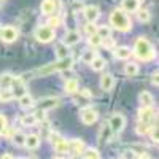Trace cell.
<instances>
[{
	"label": "cell",
	"mask_w": 159,
	"mask_h": 159,
	"mask_svg": "<svg viewBox=\"0 0 159 159\" xmlns=\"http://www.w3.org/2000/svg\"><path fill=\"white\" fill-rule=\"evenodd\" d=\"M110 135H111V129H110V126H102V129H100V135H99L100 143L108 142V140H110Z\"/></svg>",
	"instance_id": "obj_29"
},
{
	"label": "cell",
	"mask_w": 159,
	"mask_h": 159,
	"mask_svg": "<svg viewBox=\"0 0 159 159\" xmlns=\"http://www.w3.org/2000/svg\"><path fill=\"white\" fill-rule=\"evenodd\" d=\"M80 38H81V37H80V32H76V30H69L67 34H65L62 43L67 45V46H73V45H76V43L80 42Z\"/></svg>",
	"instance_id": "obj_12"
},
{
	"label": "cell",
	"mask_w": 159,
	"mask_h": 159,
	"mask_svg": "<svg viewBox=\"0 0 159 159\" xmlns=\"http://www.w3.org/2000/svg\"><path fill=\"white\" fill-rule=\"evenodd\" d=\"M72 65H73V59L70 56H67L64 59H59L57 62L48 64L46 67H43V69H38L35 73H38V75H49L52 72H65V70L72 69Z\"/></svg>",
	"instance_id": "obj_3"
},
{
	"label": "cell",
	"mask_w": 159,
	"mask_h": 159,
	"mask_svg": "<svg viewBox=\"0 0 159 159\" xmlns=\"http://www.w3.org/2000/svg\"><path fill=\"white\" fill-rule=\"evenodd\" d=\"M108 126L111 129V132H115V134H119L124 126H126V118L121 115V113H113L110 116V121H108Z\"/></svg>",
	"instance_id": "obj_6"
},
{
	"label": "cell",
	"mask_w": 159,
	"mask_h": 159,
	"mask_svg": "<svg viewBox=\"0 0 159 159\" xmlns=\"http://www.w3.org/2000/svg\"><path fill=\"white\" fill-rule=\"evenodd\" d=\"M121 7L126 13H135L140 8V0H121Z\"/></svg>",
	"instance_id": "obj_11"
},
{
	"label": "cell",
	"mask_w": 159,
	"mask_h": 159,
	"mask_svg": "<svg viewBox=\"0 0 159 159\" xmlns=\"http://www.w3.org/2000/svg\"><path fill=\"white\" fill-rule=\"evenodd\" d=\"M83 13H84V18H86L88 22H96V21L100 18V10H99V7H96V5H88V7H84Z\"/></svg>",
	"instance_id": "obj_8"
},
{
	"label": "cell",
	"mask_w": 159,
	"mask_h": 159,
	"mask_svg": "<svg viewBox=\"0 0 159 159\" xmlns=\"http://www.w3.org/2000/svg\"><path fill=\"white\" fill-rule=\"evenodd\" d=\"M35 38L38 40V42H42V43H49L51 40L56 38V32H54V29L48 27V25H45V27H38L35 30Z\"/></svg>",
	"instance_id": "obj_4"
},
{
	"label": "cell",
	"mask_w": 159,
	"mask_h": 159,
	"mask_svg": "<svg viewBox=\"0 0 159 159\" xmlns=\"http://www.w3.org/2000/svg\"><path fill=\"white\" fill-rule=\"evenodd\" d=\"M96 34L102 38V40H105V38H110V34H111V29L108 27V25H99L97 27V30H96Z\"/></svg>",
	"instance_id": "obj_28"
},
{
	"label": "cell",
	"mask_w": 159,
	"mask_h": 159,
	"mask_svg": "<svg viewBox=\"0 0 159 159\" xmlns=\"http://www.w3.org/2000/svg\"><path fill=\"white\" fill-rule=\"evenodd\" d=\"M137 18H139L140 22H148L151 19V15L147 8H139L137 10Z\"/></svg>",
	"instance_id": "obj_27"
},
{
	"label": "cell",
	"mask_w": 159,
	"mask_h": 159,
	"mask_svg": "<svg viewBox=\"0 0 159 159\" xmlns=\"http://www.w3.org/2000/svg\"><path fill=\"white\" fill-rule=\"evenodd\" d=\"M0 96H2V89H0Z\"/></svg>",
	"instance_id": "obj_49"
},
{
	"label": "cell",
	"mask_w": 159,
	"mask_h": 159,
	"mask_svg": "<svg viewBox=\"0 0 159 159\" xmlns=\"http://www.w3.org/2000/svg\"><path fill=\"white\" fill-rule=\"evenodd\" d=\"M11 88H13L11 92H13V96H15V97H21L22 94H25V86H24L21 78H15V81H13Z\"/></svg>",
	"instance_id": "obj_14"
},
{
	"label": "cell",
	"mask_w": 159,
	"mask_h": 159,
	"mask_svg": "<svg viewBox=\"0 0 159 159\" xmlns=\"http://www.w3.org/2000/svg\"><path fill=\"white\" fill-rule=\"evenodd\" d=\"M84 29H86L88 35H92V34H96V30H97V27H96V25H94V22H88Z\"/></svg>",
	"instance_id": "obj_38"
},
{
	"label": "cell",
	"mask_w": 159,
	"mask_h": 159,
	"mask_svg": "<svg viewBox=\"0 0 159 159\" xmlns=\"http://www.w3.org/2000/svg\"><path fill=\"white\" fill-rule=\"evenodd\" d=\"M54 150H56V153H61V154L70 151V142H67L65 139H61L59 142L54 143Z\"/></svg>",
	"instance_id": "obj_19"
},
{
	"label": "cell",
	"mask_w": 159,
	"mask_h": 159,
	"mask_svg": "<svg viewBox=\"0 0 159 159\" xmlns=\"http://www.w3.org/2000/svg\"><path fill=\"white\" fill-rule=\"evenodd\" d=\"M154 115H156V111L151 108V107H147V108H140V111H139V118H140V123H147V124H150L153 119H154Z\"/></svg>",
	"instance_id": "obj_10"
},
{
	"label": "cell",
	"mask_w": 159,
	"mask_h": 159,
	"mask_svg": "<svg viewBox=\"0 0 159 159\" xmlns=\"http://www.w3.org/2000/svg\"><path fill=\"white\" fill-rule=\"evenodd\" d=\"M59 103H61V99H59V97H52V96H49V97L40 99V102H38V108H40V110H43V111H46V110L57 108V107H59Z\"/></svg>",
	"instance_id": "obj_7"
},
{
	"label": "cell",
	"mask_w": 159,
	"mask_h": 159,
	"mask_svg": "<svg viewBox=\"0 0 159 159\" xmlns=\"http://www.w3.org/2000/svg\"><path fill=\"white\" fill-rule=\"evenodd\" d=\"M97 118H99L97 111H96V110H92L91 107H89V108H84V110L81 111V121H83L86 126L94 124V123L97 121Z\"/></svg>",
	"instance_id": "obj_9"
},
{
	"label": "cell",
	"mask_w": 159,
	"mask_h": 159,
	"mask_svg": "<svg viewBox=\"0 0 159 159\" xmlns=\"http://www.w3.org/2000/svg\"><path fill=\"white\" fill-rule=\"evenodd\" d=\"M24 147H27L29 150H35L40 147V137L35 134L30 135H25V142H24Z\"/></svg>",
	"instance_id": "obj_17"
},
{
	"label": "cell",
	"mask_w": 159,
	"mask_h": 159,
	"mask_svg": "<svg viewBox=\"0 0 159 159\" xmlns=\"http://www.w3.org/2000/svg\"><path fill=\"white\" fill-rule=\"evenodd\" d=\"M61 139H62V137H61V135L57 134V132H51V135H49V140H51V143H52V145H54L56 142H59Z\"/></svg>",
	"instance_id": "obj_42"
},
{
	"label": "cell",
	"mask_w": 159,
	"mask_h": 159,
	"mask_svg": "<svg viewBox=\"0 0 159 159\" xmlns=\"http://www.w3.org/2000/svg\"><path fill=\"white\" fill-rule=\"evenodd\" d=\"M2 159H15V157H13L11 154H8V153H5V154L2 156Z\"/></svg>",
	"instance_id": "obj_45"
},
{
	"label": "cell",
	"mask_w": 159,
	"mask_h": 159,
	"mask_svg": "<svg viewBox=\"0 0 159 159\" xmlns=\"http://www.w3.org/2000/svg\"><path fill=\"white\" fill-rule=\"evenodd\" d=\"M130 54H132V51H130V48H127V46H118V48L115 49V57H116V59L126 61V59L130 57Z\"/></svg>",
	"instance_id": "obj_18"
},
{
	"label": "cell",
	"mask_w": 159,
	"mask_h": 159,
	"mask_svg": "<svg viewBox=\"0 0 159 159\" xmlns=\"http://www.w3.org/2000/svg\"><path fill=\"white\" fill-rule=\"evenodd\" d=\"M34 116H35V119H37V121H43V119H45V111L38 108V110L34 113Z\"/></svg>",
	"instance_id": "obj_41"
},
{
	"label": "cell",
	"mask_w": 159,
	"mask_h": 159,
	"mask_svg": "<svg viewBox=\"0 0 159 159\" xmlns=\"http://www.w3.org/2000/svg\"><path fill=\"white\" fill-rule=\"evenodd\" d=\"M13 97H15V96H13V92L10 91V89H3L2 91V96H0V102H10Z\"/></svg>",
	"instance_id": "obj_36"
},
{
	"label": "cell",
	"mask_w": 159,
	"mask_h": 159,
	"mask_svg": "<svg viewBox=\"0 0 159 159\" xmlns=\"http://www.w3.org/2000/svg\"><path fill=\"white\" fill-rule=\"evenodd\" d=\"M13 81H15V76L10 75V73H3V75H0V84L3 86V89H10Z\"/></svg>",
	"instance_id": "obj_25"
},
{
	"label": "cell",
	"mask_w": 159,
	"mask_h": 159,
	"mask_svg": "<svg viewBox=\"0 0 159 159\" xmlns=\"http://www.w3.org/2000/svg\"><path fill=\"white\" fill-rule=\"evenodd\" d=\"M151 139H153V142L154 143H157V127H151Z\"/></svg>",
	"instance_id": "obj_44"
},
{
	"label": "cell",
	"mask_w": 159,
	"mask_h": 159,
	"mask_svg": "<svg viewBox=\"0 0 159 159\" xmlns=\"http://www.w3.org/2000/svg\"><path fill=\"white\" fill-rule=\"evenodd\" d=\"M113 86H115V78H113V75H110V73L102 75V78H100V88H102L103 91H111Z\"/></svg>",
	"instance_id": "obj_15"
},
{
	"label": "cell",
	"mask_w": 159,
	"mask_h": 159,
	"mask_svg": "<svg viewBox=\"0 0 159 159\" xmlns=\"http://www.w3.org/2000/svg\"><path fill=\"white\" fill-rule=\"evenodd\" d=\"M89 45L92 46V48H97V46H100L102 45V38L97 35V34H92V35H89Z\"/></svg>",
	"instance_id": "obj_34"
},
{
	"label": "cell",
	"mask_w": 159,
	"mask_h": 159,
	"mask_svg": "<svg viewBox=\"0 0 159 159\" xmlns=\"http://www.w3.org/2000/svg\"><path fill=\"white\" fill-rule=\"evenodd\" d=\"M134 54L142 61H151L154 57V48L145 37H140L134 45Z\"/></svg>",
	"instance_id": "obj_2"
},
{
	"label": "cell",
	"mask_w": 159,
	"mask_h": 159,
	"mask_svg": "<svg viewBox=\"0 0 159 159\" xmlns=\"http://www.w3.org/2000/svg\"><path fill=\"white\" fill-rule=\"evenodd\" d=\"M35 123H37V119H35L34 113H32V115H24V116L21 118V124H22V126H34Z\"/></svg>",
	"instance_id": "obj_33"
},
{
	"label": "cell",
	"mask_w": 159,
	"mask_h": 159,
	"mask_svg": "<svg viewBox=\"0 0 159 159\" xmlns=\"http://www.w3.org/2000/svg\"><path fill=\"white\" fill-rule=\"evenodd\" d=\"M121 159H135V153L132 151V150H126L121 156Z\"/></svg>",
	"instance_id": "obj_39"
},
{
	"label": "cell",
	"mask_w": 159,
	"mask_h": 159,
	"mask_svg": "<svg viewBox=\"0 0 159 159\" xmlns=\"http://www.w3.org/2000/svg\"><path fill=\"white\" fill-rule=\"evenodd\" d=\"M150 130H151V126L147 123H139L135 127V132L139 135H147V134H150Z\"/></svg>",
	"instance_id": "obj_30"
},
{
	"label": "cell",
	"mask_w": 159,
	"mask_h": 159,
	"mask_svg": "<svg viewBox=\"0 0 159 159\" xmlns=\"http://www.w3.org/2000/svg\"><path fill=\"white\" fill-rule=\"evenodd\" d=\"M25 159H37L35 156H29V157H25Z\"/></svg>",
	"instance_id": "obj_48"
},
{
	"label": "cell",
	"mask_w": 159,
	"mask_h": 159,
	"mask_svg": "<svg viewBox=\"0 0 159 159\" xmlns=\"http://www.w3.org/2000/svg\"><path fill=\"white\" fill-rule=\"evenodd\" d=\"M97 54H96V51L94 49H88V51H84L83 52V56H81V61L84 62V64H91V61L94 59Z\"/></svg>",
	"instance_id": "obj_32"
},
{
	"label": "cell",
	"mask_w": 159,
	"mask_h": 159,
	"mask_svg": "<svg viewBox=\"0 0 159 159\" xmlns=\"http://www.w3.org/2000/svg\"><path fill=\"white\" fill-rule=\"evenodd\" d=\"M105 65H107V61H105L103 57H100V56H96L94 59L91 61V67H92V70H96V72L103 70Z\"/></svg>",
	"instance_id": "obj_23"
},
{
	"label": "cell",
	"mask_w": 159,
	"mask_h": 159,
	"mask_svg": "<svg viewBox=\"0 0 159 159\" xmlns=\"http://www.w3.org/2000/svg\"><path fill=\"white\" fill-rule=\"evenodd\" d=\"M24 142H25V135L22 132H15V135H13V143L16 145V147H24Z\"/></svg>",
	"instance_id": "obj_31"
},
{
	"label": "cell",
	"mask_w": 159,
	"mask_h": 159,
	"mask_svg": "<svg viewBox=\"0 0 159 159\" xmlns=\"http://www.w3.org/2000/svg\"><path fill=\"white\" fill-rule=\"evenodd\" d=\"M70 151L73 154H80L84 151V142L83 140H78V139H73L70 142Z\"/></svg>",
	"instance_id": "obj_20"
},
{
	"label": "cell",
	"mask_w": 159,
	"mask_h": 159,
	"mask_svg": "<svg viewBox=\"0 0 159 159\" xmlns=\"http://www.w3.org/2000/svg\"><path fill=\"white\" fill-rule=\"evenodd\" d=\"M19 37V32L16 27H13V25H5V27L0 29V40L5 43H13L16 42Z\"/></svg>",
	"instance_id": "obj_5"
},
{
	"label": "cell",
	"mask_w": 159,
	"mask_h": 159,
	"mask_svg": "<svg viewBox=\"0 0 159 159\" xmlns=\"http://www.w3.org/2000/svg\"><path fill=\"white\" fill-rule=\"evenodd\" d=\"M57 25H61V19H59V16H51V18L48 19V27L56 29Z\"/></svg>",
	"instance_id": "obj_37"
},
{
	"label": "cell",
	"mask_w": 159,
	"mask_h": 159,
	"mask_svg": "<svg viewBox=\"0 0 159 159\" xmlns=\"http://www.w3.org/2000/svg\"><path fill=\"white\" fill-rule=\"evenodd\" d=\"M54 51H56L57 59H64V57L70 56V54H69V46H67V45H64L62 42H59V43L54 46Z\"/></svg>",
	"instance_id": "obj_21"
},
{
	"label": "cell",
	"mask_w": 159,
	"mask_h": 159,
	"mask_svg": "<svg viewBox=\"0 0 159 159\" xmlns=\"http://www.w3.org/2000/svg\"><path fill=\"white\" fill-rule=\"evenodd\" d=\"M83 154H84V159H100L99 151H97V150H94V148H88Z\"/></svg>",
	"instance_id": "obj_35"
},
{
	"label": "cell",
	"mask_w": 159,
	"mask_h": 159,
	"mask_svg": "<svg viewBox=\"0 0 159 159\" xmlns=\"http://www.w3.org/2000/svg\"><path fill=\"white\" fill-rule=\"evenodd\" d=\"M81 7H83V3H81V2H80V3H78V2H75V8H81Z\"/></svg>",
	"instance_id": "obj_46"
},
{
	"label": "cell",
	"mask_w": 159,
	"mask_h": 159,
	"mask_svg": "<svg viewBox=\"0 0 159 159\" xmlns=\"http://www.w3.org/2000/svg\"><path fill=\"white\" fill-rule=\"evenodd\" d=\"M19 105H21V108H24V110L34 107V97L25 92V94H22V96L19 97Z\"/></svg>",
	"instance_id": "obj_22"
},
{
	"label": "cell",
	"mask_w": 159,
	"mask_h": 159,
	"mask_svg": "<svg viewBox=\"0 0 159 159\" xmlns=\"http://www.w3.org/2000/svg\"><path fill=\"white\" fill-rule=\"evenodd\" d=\"M65 92H69V94H73V92H76V91H80L78 88H80V84H78V80H75V78H70V80H67L65 81Z\"/></svg>",
	"instance_id": "obj_24"
},
{
	"label": "cell",
	"mask_w": 159,
	"mask_h": 159,
	"mask_svg": "<svg viewBox=\"0 0 159 159\" xmlns=\"http://www.w3.org/2000/svg\"><path fill=\"white\" fill-rule=\"evenodd\" d=\"M40 10H42L43 15H52L56 10H57V3L54 2V0H43L42 5H40Z\"/></svg>",
	"instance_id": "obj_13"
},
{
	"label": "cell",
	"mask_w": 159,
	"mask_h": 159,
	"mask_svg": "<svg viewBox=\"0 0 159 159\" xmlns=\"http://www.w3.org/2000/svg\"><path fill=\"white\" fill-rule=\"evenodd\" d=\"M0 29H2V27H0Z\"/></svg>",
	"instance_id": "obj_50"
},
{
	"label": "cell",
	"mask_w": 159,
	"mask_h": 159,
	"mask_svg": "<svg viewBox=\"0 0 159 159\" xmlns=\"http://www.w3.org/2000/svg\"><path fill=\"white\" fill-rule=\"evenodd\" d=\"M124 73H126L127 76H135V75L139 73V65H137L135 62H129V64H126Z\"/></svg>",
	"instance_id": "obj_26"
},
{
	"label": "cell",
	"mask_w": 159,
	"mask_h": 159,
	"mask_svg": "<svg viewBox=\"0 0 159 159\" xmlns=\"http://www.w3.org/2000/svg\"><path fill=\"white\" fill-rule=\"evenodd\" d=\"M157 76H159V73H157V70H156V72L151 75V83H153V86H157V84H159V78H157Z\"/></svg>",
	"instance_id": "obj_43"
},
{
	"label": "cell",
	"mask_w": 159,
	"mask_h": 159,
	"mask_svg": "<svg viewBox=\"0 0 159 159\" xmlns=\"http://www.w3.org/2000/svg\"><path fill=\"white\" fill-rule=\"evenodd\" d=\"M139 102H140L142 108L151 107V105H153V96L150 94L148 91H143V92H140V96H139Z\"/></svg>",
	"instance_id": "obj_16"
},
{
	"label": "cell",
	"mask_w": 159,
	"mask_h": 159,
	"mask_svg": "<svg viewBox=\"0 0 159 159\" xmlns=\"http://www.w3.org/2000/svg\"><path fill=\"white\" fill-rule=\"evenodd\" d=\"M110 24L119 32H129L132 29V21L127 16V13L123 11L121 8H116L110 15Z\"/></svg>",
	"instance_id": "obj_1"
},
{
	"label": "cell",
	"mask_w": 159,
	"mask_h": 159,
	"mask_svg": "<svg viewBox=\"0 0 159 159\" xmlns=\"http://www.w3.org/2000/svg\"><path fill=\"white\" fill-rule=\"evenodd\" d=\"M52 159H67V157H62V156H56V157H52Z\"/></svg>",
	"instance_id": "obj_47"
},
{
	"label": "cell",
	"mask_w": 159,
	"mask_h": 159,
	"mask_svg": "<svg viewBox=\"0 0 159 159\" xmlns=\"http://www.w3.org/2000/svg\"><path fill=\"white\" fill-rule=\"evenodd\" d=\"M5 129H7V118L3 115H0V134H3Z\"/></svg>",
	"instance_id": "obj_40"
}]
</instances>
